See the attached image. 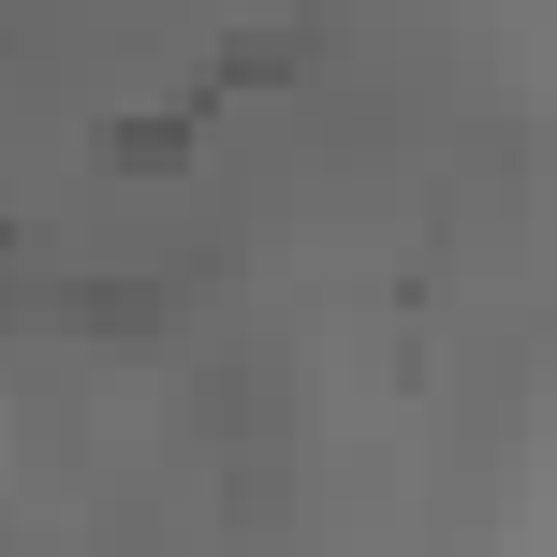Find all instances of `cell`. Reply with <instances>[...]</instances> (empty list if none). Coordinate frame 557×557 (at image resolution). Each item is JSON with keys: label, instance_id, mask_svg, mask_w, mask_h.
I'll use <instances>...</instances> for the list:
<instances>
[{"label": "cell", "instance_id": "obj_2", "mask_svg": "<svg viewBox=\"0 0 557 557\" xmlns=\"http://www.w3.org/2000/svg\"><path fill=\"white\" fill-rule=\"evenodd\" d=\"M59 323H74V337H117V352H147V337L176 323V294H162V278H74V294H59Z\"/></svg>", "mask_w": 557, "mask_h": 557}, {"label": "cell", "instance_id": "obj_1", "mask_svg": "<svg viewBox=\"0 0 557 557\" xmlns=\"http://www.w3.org/2000/svg\"><path fill=\"white\" fill-rule=\"evenodd\" d=\"M191 425H206V441H264V425H278V352H221L191 382Z\"/></svg>", "mask_w": 557, "mask_h": 557}]
</instances>
